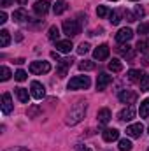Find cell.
<instances>
[{
    "mask_svg": "<svg viewBox=\"0 0 149 151\" xmlns=\"http://www.w3.org/2000/svg\"><path fill=\"white\" fill-rule=\"evenodd\" d=\"M84 114H86V104H82V102H79V104H75L74 107L67 113V125H77L82 118H84Z\"/></svg>",
    "mask_w": 149,
    "mask_h": 151,
    "instance_id": "6da1fadb",
    "label": "cell"
},
{
    "mask_svg": "<svg viewBox=\"0 0 149 151\" xmlns=\"http://www.w3.org/2000/svg\"><path fill=\"white\" fill-rule=\"evenodd\" d=\"M90 84H91V81L88 76H75L69 81L67 88L69 90H86V88H90Z\"/></svg>",
    "mask_w": 149,
    "mask_h": 151,
    "instance_id": "7a4b0ae2",
    "label": "cell"
},
{
    "mask_svg": "<svg viewBox=\"0 0 149 151\" xmlns=\"http://www.w3.org/2000/svg\"><path fill=\"white\" fill-rule=\"evenodd\" d=\"M63 34L69 35V37L79 35V34H81V25H79V21H75V19H67V21H63Z\"/></svg>",
    "mask_w": 149,
    "mask_h": 151,
    "instance_id": "3957f363",
    "label": "cell"
},
{
    "mask_svg": "<svg viewBox=\"0 0 149 151\" xmlns=\"http://www.w3.org/2000/svg\"><path fill=\"white\" fill-rule=\"evenodd\" d=\"M49 70H51L49 62H44V60L40 62V60H39V62H32V63H30V72H32V74H37V76L39 74H47Z\"/></svg>",
    "mask_w": 149,
    "mask_h": 151,
    "instance_id": "277c9868",
    "label": "cell"
},
{
    "mask_svg": "<svg viewBox=\"0 0 149 151\" xmlns=\"http://www.w3.org/2000/svg\"><path fill=\"white\" fill-rule=\"evenodd\" d=\"M30 95H32L35 100H42V99L46 97V88H44V84L39 83V81H32V84H30Z\"/></svg>",
    "mask_w": 149,
    "mask_h": 151,
    "instance_id": "5b68a950",
    "label": "cell"
},
{
    "mask_svg": "<svg viewBox=\"0 0 149 151\" xmlns=\"http://www.w3.org/2000/svg\"><path fill=\"white\" fill-rule=\"evenodd\" d=\"M109 53H111L109 46H107V44H100V46L93 51V58L98 60V62H102V60H107V58H109Z\"/></svg>",
    "mask_w": 149,
    "mask_h": 151,
    "instance_id": "8992f818",
    "label": "cell"
},
{
    "mask_svg": "<svg viewBox=\"0 0 149 151\" xmlns=\"http://www.w3.org/2000/svg\"><path fill=\"white\" fill-rule=\"evenodd\" d=\"M144 132V125L142 123H133L130 127H126V135L132 137V139H139Z\"/></svg>",
    "mask_w": 149,
    "mask_h": 151,
    "instance_id": "52a82bcc",
    "label": "cell"
},
{
    "mask_svg": "<svg viewBox=\"0 0 149 151\" xmlns=\"http://www.w3.org/2000/svg\"><path fill=\"white\" fill-rule=\"evenodd\" d=\"M135 118V107L133 106H126L125 109H121L117 114V119L119 121H132Z\"/></svg>",
    "mask_w": 149,
    "mask_h": 151,
    "instance_id": "ba28073f",
    "label": "cell"
},
{
    "mask_svg": "<svg viewBox=\"0 0 149 151\" xmlns=\"http://www.w3.org/2000/svg\"><path fill=\"white\" fill-rule=\"evenodd\" d=\"M133 37V32L130 30V28H121L117 34H116V42H119V44H126V42H130Z\"/></svg>",
    "mask_w": 149,
    "mask_h": 151,
    "instance_id": "9c48e42d",
    "label": "cell"
},
{
    "mask_svg": "<svg viewBox=\"0 0 149 151\" xmlns=\"http://www.w3.org/2000/svg\"><path fill=\"white\" fill-rule=\"evenodd\" d=\"M111 83H112V76L102 72V74L97 77V90H98V91H104V90H105Z\"/></svg>",
    "mask_w": 149,
    "mask_h": 151,
    "instance_id": "30bf717a",
    "label": "cell"
},
{
    "mask_svg": "<svg viewBox=\"0 0 149 151\" xmlns=\"http://www.w3.org/2000/svg\"><path fill=\"white\" fill-rule=\"evenodd\" d=\"M49 5H51V2H49V0H39V2L34 4V12L39 14V16H44V14H47Z\"/></svg>",
    "mask_w": 149,
    "mask_h": 151,
    "instance_id": "8fae6325",
    "label": "cell"
},
{
    "mask_svg": "<svg viewBox=\"0 0 149 151\" xmlns=\"http://www.w3.org/2000/svg\"><path fill=\"white\" fill-rule=\"evenodd\" d=\"M119 100H121L123 104L132 106V104L137 100V93H133V91H130V90H123V91L119 93Z\"/></svg>",
    "mask_w": 149,
    "mask_h": 151,
    "instance_id": "7c38bea8",
    "label": "cell"
},
{
    "mask_svg": "<svg viewBox=\"0 0 149 151\" xmlns=\"http://www.w3.org/2000/svg\"><path fill=\"white\" fill-rule=\"evenodd\" d=\"M102 137L105 142H112V141H117L119 139V130L117 128H105L102 132Z\"/></svg>",
    "mask_w": 149,
    "mask_h": 151,
    "instance_id": "4fadbf2b",
    "label": "cell"
},
{
    "mask_svg": "<svg viewBox=\"0 0 149 151\" xmlns=\"http://www.w3.org/2000/svg\"><path fill=\"white\" fill-rule=\"evenodd\" d=\"M12 99H11V95L9 93H4L2 95V113L4 114H11L12 113Z\"/></svg>",
    "mask_w": 149,
    "mask_h": 151,
    "instance_id": "5bb4252c",
    "label": "cell"
},
{
    "mask_svg": "<svg viewBox=\"0 0 149 151\" xmlns=\"http://www.w3.org/2000/svg\"><path fill=\"white\" fill-rule=\"evenodd\" d=\"M72 58H65V60H60V65H58V77H65L67 76V70H69V67L72 65Z\"/></svg>",
    "mask_w": 149,
    "mask_h": 151,
    "instance_id": "9a60e30c",
    "label": "cell"
},
{
    "mask_svg": "<svg viewBox=\"0 0 149 151\" xmlns=\"http://www.w3.org/2000/svg\"><path fill=\"white\" fill-rule=\"evenodd\" d=\"M97 118H98V125H107V123L111 121L112 114H111V111H109L107 107H104V109H100V111H98Z\"/></svg>",
    "mask_w": 149,
    "mask_h": 151,
    "instance_id": "2e32d148",
    "label": "cell"
},
{
    "mask_svg": "<svg viewBox=\"0 0 149 151\" xmlns=\"http://www.w3.org/2000/svg\"><path fill=\"white\" fill-rule=\"evenodd\" d=\"M72 40L69 39V40H58L56 42V51H60V53H70L72 51Z\"/></svg>",
    "mask_w": 149,
    "mask_h": 151,
    "instance_id": "e0dca14e",
    "label": "cell"
},
{
    "mask_svg": "<svg viewBox=\"0 0 149 151\" xmlns=\"http://www.w3.org/2000/svg\"><path fill=\"white\" fill-rule=\"evenodd\" d=\"M16 97H18V100L21 104H28L30 102V93L25 88H16Z\"/></svg>",
    "mask_w": 149,
    "mask_h": 151,
    "instance_id": "ac0fdd59",
    "label": "cell"
},
{
    "mask_svg": "<svg viewBox=\"0 0 149 151\" xmlns=\"http://www.w3.org/2000/svg\"><path fill=\"white\" fill-rule=\"evenodd\" d=\"M67 9H69V4H67L65 0H60V2H56V4L53 5V12H54V14H63Z\"/></svg>",
    "mask_w": 149,
    "mask_h": 151,
    "instance_id": "d6986e66",
    "label": "cell"
},
{
    "mask_svg": "<svg viewBox=\"0 0 149 151\" xmlns=\"http://www.w3.org/2000/svg\"><path fill=\"white\" fill-rule=\"evenodd\" d=\"M12 19H14L16 23H23L25 19H28V16H27V12H25L23 9H18V11L12 12Z\"/></svg>",
    "mask_w": 149,
    "mask_h": 151,
    "instance_id": "ffe728a7",
    "label": "cell"
},
{
    "mask_svg": "<svg viewBox=\"0 0 149 151\" xmlns=\"http://www.w3.org/2000/svg\"><path fill=\"white\" fill-rule=\"evenodd\" d=\"M117 51H119V55H121V56H125V58H128V60H132V58H133V55H135V53H133V49H132L128 44H126V46H121Z\"/></svg>",
    "mask_w": 149,
    "mask_h": 151,
    "instance_id": "44dd1931",
    "label": "cell"
},
{
    "mask_svg": "<svg viewBox=\"0 0 149 151\" xmlns=\"http://www.w3.org/2000/svg\"><path fill=\"white\" fill-rule=\"evenodd\" d=\"M107 67H109V70H111V72H116V74L123 70V63H121L117 58H112V62H109V65H107Z\"/></svg>",
    "mask_w": 149,
    "mask_h": 151,
    "instance_id": "7402d4cb",
    "label": "cell"
},
{
    "mask_svg": "<svg viewBox=\"0 0 149 151\" xmlns=\"http://www.w3.org/2000/svg\"><path fill=\"white\" fill-rule=\"evenodd\" d=\"M139 114H140V118H148V116H149V99H146V100H142V102H140Z\"/></svg>",
    "mask_w": 149,
    "mask_h": 151,
    "instance_id": "603a6c76",
    "label": "cell"
},
{
    "mask_svg": "<svg viewBox=\"0 0 149 151\" xmlns=\"http://www.w3.org/2000/svg\"><path fill=\"white\" fill-rule=\"evenodd\" d=\"M9 42H11L9 32H7V30H2V32H0V47H7Z\"/></svg>",
    "mask_w": 149,
    "mask_h": 151,
    "instance_id": "cb8c5ba5",
    "label": "cell"
},
{
    "mask_svg": "<svg viewBox=\"0 0 149 151\" xmlns=\"http://www.w3.org/2000/svg\"><path fill=\"white\" fill-rule=\"evenodd\" d=\"M139 88H140V91H149V74H142L140 81H139Z\"/></svg>",
    "mask_w": 149,
    "mask_h": 151,
    "instance_id": "d4e9b609",
    "label": "cell"
},
{
    "mask_svg": "<svg viewBox=\"0 0 149 151\" xmlns=\"http://www.w3.org/2000/svg\"><path fill=\"white\" fill-rule=\"evenodd\" d=\"M137 51L140 53H149V39H140L137 42Z\"/></svg>",
    "mask_w": 149,
    "mask_h": 151,
    "instance_id": "484cf974",
    "label": "cell"
},
{
    "mask_svg": "<svg viewBox=\"0 0 149 151\" xmlns=\"http://www.w3.org/2000/svg\"><path fill=\"white\" fill-rule=\"evenodd\" d=\"M97 16L98 18H107V16H111V9L105 7V5H98L97 7Z\"/></svg>",
    "mask_w": 149,
    "mask_h": 151,
    "instance_id": "4316f807",
    "label": "cell"
},
{
    "mask_svg": "<svg viewBox=\"0 0 149 151\" xmlns=\"http://www.w3.org/2000/svg\"><path fill=\"white\" fill-rule=\"evenodd\" d=\"M47 37H49V40H56L58 42V37H60V30H58V27H51L49 28V32H47Z\"/></svg>",
    "mask_w": 149,
    "mask_h": 151,
    "instance_id": "83f0119b",
    "label": "cell"
},
{
    "mask_svg": "<svg viewBox=\"0 0 149 151\" xmlns=\"http://www.w3.org/2000/svg\"><path fill=\"white\" fill-rule=\"evenodd\" d=\"M95 69V62H90V60H84V62H81L79 63V70H93Z\"/></svg>",
    "mask_w": 149,
    "mask_h": 151,
    "instance_id": "f1b7e54d",
    "label": "cell"
},
{
    "mask_svg": "<svg viewBox=\"0 0 149 151\" xmlns=\"http://www.w3.org/2000/svg\"><path fill=\"white\" fill-rule=\"evenodd\" d=\"M140 77H142L140 70H135V69H132V70L128 72V79H130V81H133V83H139V81H140Z\"/></svg>",
    "mask_w": 149,
    "mask_h": 151,
    "instance_id": "f546056e",
    "label": "cell"
},
{
    "mask_svg": "<svg viewBox=\"0 0 149 151\" xmlns=\"http://www.w3.org/2000/svg\"><path fill=\"white\" fill-rule=\"evenodd\" d=\"M121 14H123L121 11H112L111 12V19H109V21H111L112 25H119V21H121Z\"/></svg>",
    "mask_w": 149,
    "mask_h": 151,
    "instance_id": "4dcf8cb0",
    "label": "cell"
},
{
    "mask_svg": "<svg viewBox=\"0 0 149 151\" xmlns=\"http://www.w3.org/2000/svg\"><path fill=\"white\" fill-rule=\"evenodd\" d=\"M119 151H132V142L128 139H121L119 141Z\"/></svg>",
    "mask_w": 149,
    "mask_h": 151,
    "instance_id": "1f68e13d",
    "label": "cell"
},
{
    "mask_svg": "<svg viewBox=\"0 0 149 151\" xmlns=\"http://www.w3.org/2000/svg\"><path fill=\"white\" fill-rule=\"evenodd\" d=\"M0 79H2V81H9V79H11V70H9V69H7V67H2V69H0Z\"/></svg>",
    "mask_w": 149,
    "mask_h": 151,
    "instance_id": "d6a6232c",
    "label": "cell"
},
{
    "mask_svg": "<svg viewBox=\"0 0 149 151\" xmlns=\"http://www.w3.org/2000/svg\"><path fill=\"white\" fill-rule=\"evenodd\" d=\"M88 51H90V44H88V42H82V44L77 47V55H86Z\"/></svg>",
    "mask_w": 149,
    "mask_h": 151,
    "instance_id": "836d02e7",
    "label": "cell"
},
{
    "mask_svg": "<svg viewBox=\"0 0 149 151\" xmlns=\"http://www.w3.org/2000/svg\"><path fill=\"white\" fill-rule=\"evenodd\" d=\"M148 32H149V25L148 23H140V25L137 27V34L144 35V34H148Z\"/></svg>",
    "mask_w": 149,
    "mask_h": 151,
    "instance_id": "e575fe53",
    "label": "cell"
},
{
    "mask_svg": "<svg viewBox=\"0 0 149 151\" xmlns=\"http://www.w3.org/2000/svg\"><path fill=\"white\" fill-rule=\"evenodd\" d=\"M14 79H16V81H19V83H21V81H25V79H27V72H25V70H16Z\"/></svg>",
    "mask_w": 149,
    "mask_h": 151,
    "instance_id": "d590c367",
    "label": "cell"
},
{
    "mask_svg": "<svg viewBox=\"0 0 149 151\" xmlns=\"http://www.w3.org/2000/svg\"><path fill=\"white\" fill-rule=\"evenodd\" d=\"M125 16H126V21H130V23H132V21H135V19H137V16H135V14H132V12H128V11H126V12H125Z\"/></svg>",
    "mask_w": 149,
    "mask_h": 151,
    "instance_id": "8d00e7d4",
    "label": "cell"
},
{
    "mask_svg": "<svg viewBox=\"0 0 149 151\" xmlns=\"http://www.w3.org/2000/svg\"><path fill=\"white\" fill-rule=\"evenodd\" d=\"M135 16H137V19L142 18V16H144V9H142V7H135Z\"/></svg>",
    "mask_w": 149,
    "mask_h": 151,
    "instance_id": "74e56055",
    "label": "cell"
},
{
    "mask_svg": "<svg viewBox=\"0 0 149 151\" xmlns=\"http://www.w3.org/2000/svg\"><path fill=\"white\" fill-rule=\"evenodd\" d=\"M12 2H14V0H0V5H2V7L5 9V7H9V5H11Z\"/></svg>",
    "mask_w": 149,
    "mask_h": 151,
    "instance_id": "f35d334b",
    "label": "cell"
},
{
    "mask_svg": "<svg viewBox=\"0 0 149 151\" xmlns=\"http://www.w3.org/2000/svg\"><path fill=\"white\" fill-rule=\"evenodd\" d=\"M5 21H7V14H5V11H2V12H0V23L4 25Z\"/></svg>",
    "mask_w": 149,
    "mask_h": 151,
    "instance_id": "ab89813d",
    "label": "cell"
},
{
    "mask_svg": "<svg viewBox=\"0 0 149 151\" xmlns=\"http://www.w3.org/2000/svg\"><path fill=\"white\" fill-rule=\"evenodd\" d=\"M51 58H54V60H60V55H58V51H53V53H51Z\"/></svg>",
    "mask_w": 149,
    "mask_h": 151,
    "instance_id": "60d3db41",
    "label": "cell"
},
{
    "mask_svg": "<svg viewBox=\"0 0 149 151\" xmlns=\"http://www.w3.org/2000/svg\"><path fill=\"white\" fill-rule=\"evenodd\" d=\"M16 4H19V5H27V0H14Z\"/></svg>",
    "mask_w": 149,
    "mask_h": 151,
    "instance_id": "b9f144b4",
    "label": "cell"
},
{
    "mask_svg": "<svg viewBox=\"0 0 149 151\" xmlns=\"http://www.w3.org/2000/svg\"><path fill=\"white\" fill-rule=\"evenodd\" d=\"M7 151H27L25 148H12V150H7Z\"/></svg>",
    "mask_w": 149,
    "mask_h": 151,
    "instance_id": "7bdbcfd3",
    "label": "cell"
},
{
    "mask_svg": "<svg viewBox=\"0 0 149 151\" xmlns=\"http://www.w3.org/2000/svg\"><path fill=\"white\" fill-rule=\"evenodd\" d=\"M142 63H144V65H149V56H146V58L142 60Z\"/></svg>",
    "mask_w": 149,
    "mask_h": 151,
    "instance_id": "ee69618b",
    "label": "cell"
},
{
    "mask_svg": "<svg viewBox=\"0 0 149 151\" xmlns=\"http://www.w3.org/2000/svg\"><path fill=\"white\" fill-rule=\"evenodd\" d=\"M81 151H91V150H90V148H82Z\"/></svg>",
    "mask_w": 149,
    "mask_h": 151,
    "instance_id": "f6af8a7d",
    "label": "cell"
},
{
    "mask_svg": "<svg viewBox=\"0 0 149 151\" xmlns=\"http://www.w3.org/2000/svg\"><path fill=\"white\" fill-rule=\"evenodd\" d=\"M111 2H117V0H111Z\"/></svg>",
    "mask_w": 149,
    "mask_h": 151,
    "instance_id": "bcb514c9",
    "label": "cell"
},
{
    "mask_svg": "<svg viewBox=\"0 0 149 151\" xmlns=\"http://www.w3.org/2000/svg\"><path fill=\"white\" fill-rule=\"evenodd\" d=\"M132 2H137V0H132Z\"/></svg>",
    "mask_w": 149,
    "mask_h": 151,
    "instance_id": "7dc6e473",
    "label": "cell"
},
{
    "mask_svg": "<svg viewBox=\"0 0 149 151\" xmlns=\"http://www.w3.org/2000/svg\"><path fill=\"white\" fill-rule=\"evenodd\" d=\"M148 130H149V128H148Z\"/></svg>",
    "mask_w": 149,
    "mask_h": 151,
    "instance_id": "c3c4849f",
    "label": "cell"
},
{
    "mask_svg": "<svg viewBox=\"0 0 149 151\" xmlns=\"http://www.w3.org/2000/svg\"><path fill=\"white\" fill-rule=\"evenodd\" d=\"M148 151H149V150H148Z\"/></svg>",
    "mask_w": 149,
    "mask_h": 151,
    "instance_id": "681fc988",
    "label": "cell"
}]
</instances>
